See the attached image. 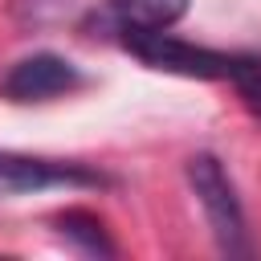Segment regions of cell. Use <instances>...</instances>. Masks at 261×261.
<instances>
[{
  "instance_id": "6da1fadb",
  "label": "cell",
  "mask_w": 261,
  "mask_h": 261,
  "mask_svg": "<svg viewBox=\"0 0 261 261\" xmlns=\"http://www.w3.org/2000/svg\"><path fill=\"white\" fill-rule=\"evenodd\" d=\"M188 184L208 216V228L216 237V249L224 257H249L253 245H249V228H245V208H241V196L224 171V163L208 151L192 155L188 159Z\"/></svg>"
},
{
  "instance_id": "7a4b0ae2",
  "label": "cell",
  "mask_w": 261,
  "mask_h": 261,
  "mask_svg": "<svg viewBox=\"0 0 261 261\" xmlns=\"http://www.w3.org/2000/svg\"><path fill=\"white\" fill-rule=\"evenodd\" d=\"M122 49L135 53L147 69L175 73V77H200V82H224L228 77V61H232V53L208 49V45H196V41H184V37H175L167 29L126 33L122 37Z\"/></svg>"
},
{
  "instance_id": "3957f363",
  "label": "cell",
  "mask_w": 261,
  "mask_h": 261,
  "mask_svg": "<svg viewBox=\"0 0 261 261\" xmlns=\"http://www.w3.org/2000/svg\"><path fill=\"white\" fill-rule=\"evenodd\" d=\"M114 179L90 163L73 159H45V155H16L0 151V200L4 196H29L49 188H110Z\"/></svg>"
},
{
  "instance_id": "277c9868",
  "label": "cell",
  "mask_w": 261,
  "mask_h": 261,
  "mask_svg": "<svg viewBox=\"0 0 261 261\" xmlns=\"http://www.w3.org/2000/svg\"><path fill=\"white\" fill-rule=\"evenodd\" d=\"M86 86V73L57 53H33L24 61H16L4 77H0V98L16 102V106H33V102H53V98H69Z\"/></svg>"
},
{
  "instance_id": "5b68a950",
  "label": "cell",
  "mask_w": 261,
  "mask_h": 261,
  "mask_svg": "<svg viewBox=\"0 0 261 261\" xmlns=\"http://www.w3.org/2000/svg\"><path fill=\"white\" fill-rule=\"evenodd\" d=\"M192 0H102L90 20L86 33L94 37H126V33H155V29H171L175 20H184Z\"/></svg>"
},
{
  "instance_id": "8992f818",
  "label": "cell",
  "mask_w": 261,
  "mask_h": 261,
  "mask_svg": "<svg viewBox=\"0 0 261 261\" xmlns=\"http://www.w3.org/2000/svg\"><path fill=\"white\" fill-rule=\"evenodd\" d=\"M53 224H57V232H61L77 253H86V257H118V245L110 241L106 224H102L94 212H86V208H65V212L53 216Z\"/></svg>"
},
{
  "instance_id": "52a82bcc",
  "label": "cell",
  "mask_w": 261,
  "mask_h": 261,
  "mask_svg": "<svg viewBox=\"0 0 261 261\" xmlns=\"http://www.w3.org/2000/svg\"><path fill=\"white\" fill-rule=\"evenodd\" d=\"M224 82H232V90L241 94L245 110L261 122V53H232Z\"/></svg>"
},
{
  "instance_id": "ba28073f",
  "label": "cell",
  "mask_w": 261,
  "mask_h": 261,
  "mask_svg": "<svg viewBox=\"0 0 261 261\" xmlns=\"http://www.w3.org/2000/svg\"><path fill=\"white\" fill-rule=\"evenodd\" d=\"M65 0H12V12L24 20V24H45L61 12Z\"/></svg>"
}]
</instances>
